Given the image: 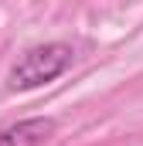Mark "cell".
I'll return each mask as SVG.
<instances>
[{
  "label": "cell",
  "instance_id": "6da1fadb",
  "mask_svg": "<svg viewBox=\"0 0 143 146\" xmlns=\"http://www.w3.org/2000/svg\"><path fill=\"white\" fill-rule=\"evenodd\" d=\"M72 58H75V48L65 41H51V44H37L31 51H24L17 58V65L7 75V85L10 92H31L41 88L48 82H55L58 75H65L72 68Z\"/></svg>",
  "mask_w": 143,
  "mask_h": 146
},
{
  "label": "cell",
  "instance_id": "7a4b0ae2",
  "mask_svg": "<svg viewBox=\"0 0 143 146\" xmlns=\"http://www.w3.org/2000/svg\"><path fill=\"white\" fill-rule=\"evenodd\" d=\"M58 122L48 115H34V119H21L14 126H7L0 133V146H44L55 136Z\"/></svg>",
  "mask_w": 143,
  "mask_h": 146
}]
</instances>
